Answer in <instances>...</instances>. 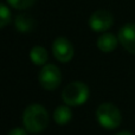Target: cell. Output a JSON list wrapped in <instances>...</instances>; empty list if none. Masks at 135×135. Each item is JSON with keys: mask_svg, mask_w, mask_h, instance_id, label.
I'll use <instances>...</instances> for the list:
<instances>
[{"mask_svg": "<svg viewBox=\"0 0 135 135\" xmlns=\"http://www.w3.org/2000/svg\"><path fill=\"white\" fill-rule=\"evenodd\" d=\"M114 24V17L107 9H97L89 18V27L94 32H105Z\"/></svg>", "mask_w": 135, "mask_h": 135, "instance_id": "5b68a950", "label": "cell"}, {"mask_svg": "<svg viewBox=\"0 0 135 135\" xmlns=\"http://www.w3.org/2000/svg\"><path fill=\"white\" fill-rule=\"evenodd\" d=\"M49 55L45 47L40 46V45H36L31 49L30 51V59L32 61V63L35 65H39V66H44L47 62Z\"/></svg>", "mask_w": 135, "mask_h": 135, "instance_id": "8fae6325", "label": "cell"}, {"mask_svg": "<svg viewBox=\"0 0 135 135\" xmlns=\"http://www.w3.org/2000/svg\"><path fill=\"white\" fill-rule=\"evenodd\" d=\"M23 124L28 133H42L49 124V113L38 103L27 105L23 113Z\"/></svg>", "mask_w": 135, "mask_h": 135, "instance_id": "6da1fadb", "label": "cell"}, {"mask_svg": "<svg viewBox=\"0 0 135 135\" xmlns=\"http://www.w3.org/2000/svg\"><path fill=\"white\" fill-rule=\"evenodd\" d=\"M120 44L129 54L135 55V24H126L119 31L117 35Z\"/></svg>", "mask_w": 135, "mask_h": 135, "instance_id": "52a82bcc", "label": "cell"}, {"mask_svg": "<svg viewBox=\"0 0 135 135\" xmlns=\"http://www.w3.org/2000/svg\"><path fill=\"white\" fill-rule=\"evenodd\" d=\"M11 21V11L6 4L0 5V27L5 28Z\"/></svg>", "mask_w": 135, "mask_h": 135, "instance_id": "4fadbf2b", "label": "cell"}, {"mask_svg": "<svg viewBox=\"0 0 135 135\" xmlns=\"http://www.w3.org/2000/svg\"><path fill=\"white\" fill-rule=\"evenodd\" d=\"M72 119V112L69 105H58L54 112V121L59 126L68 124Z\"/></svg>", "mask_w": 135, "mask_h": 135, "instance_id": "30bf717a", "label": "cell"}, {"mask_svg": "<svg viewBox=\"0 0 135 135\" xmlns=\"http://www.w3.org/2000/svg\"><path fill=\"white\" fill-rule=\"evenodd\" d=\"M90 96L89 86L81 81H75L69 83L62 93V100L64 104L69 107H78L88 101Z\"/></svg>", "mask_w": 135, "mask_h": 135, "instance_id": "3957f363", "label": "cell"}, {"mask_svg": "<svg viewBox=\"0 0 135 135\" xmlns=\"http://www.w3.org/2000/svg\"><path fill=\"white\" fill-rule=\"evenodd\" d=\"M36 26V20L32 16L26 13L18 14L14 19V27L17 31L21 33H27L35 28Z\"/></svg>", "mask_w": 135, "mask_h": 135, "instance_id": "9c48e42d", "label": "cell"}, {"mask_svg": "<svg viewBox=\"0 0 135 135\" xmlns=\"http://www.w3.org/2000/svg\"><path fill=\"white\" fill-rule=\"evenodd\" d=\"M95 115L98 124L108 131L116 129L122 122V115L120 109L115 104L109 102L101 103L96 109Z\"/></svg>", "mask_w": 135, "mask_h": 135, "instance_id": "7a4b0ae2", "label": "cell"}, {"mask_svg": "<svg viewBox=\"0 0 135 135\" xmlns=\"http://www.w3.org/2000/svg\"><path fill=\"white\" fill-rule=\"evenodd\" d=\"M7 135H27V131L24 129V128H19V127H17V128L11 129Z\"/></svg>", "mask_w": 135, "mask_h": 135, "instance_id": "5bb4252c", "label": "cell"}, {"mask_svg": "<svg viewBox=\"0 0 135 135\" xmlns=\"http://www.w3.org/2000/svg\"><path fill=\"white\" fill-rule=\"evenodd\" d=\"M115 135H133V134L128 131H122V132H119V133L115 134Z\"/></svg>", "mask_w": 135, "mask_h": 135, "instance_id": "9a60e30c", "label": "cell"}, {"mask_svg": "<svg viewBox=\"0 0 135 135\" xmlns=\"http://www.w3.org/2000/svg\"><path fill=\"white\" fill-rule=\"evenodd\" d=\"M52 54L61 63H68L74 58L75 49L71 42L65 37H58L52 43Z\"/></svg>", "mask_w": 135, "mask_h": 135, "instance_id": "8992f818", "label": "cell"}, {"mask_svg": "<svg viewBox=\"0 0 135 135\" xmlns=\"http://www.w3.org/2000/svg\"><path fill=\"white\" fill-rule=\"evenodd\" d=\"M38 81L45 90L54 91L61 85L62 72L55 64H45L39 71Z\"/></svg>", "mask_w": 135, "mask_h": 135, "instance_id": "277c9868", "label": "cell"}, {"mask_svg": "<svg viewBox=\"0 0 135 135\" xmlns=\"http://www.w3.org/2000/svg\"><path fill=\"white\" fill-rule=\"evenodd\" d=\"M6 1H7V4L11 7H13V8L24 11V9H27V8H30L31 6H33L37 0H6Z\"/></svg>", "mask_w": 135, "mask_h": 135, "instance_id": "7c38bea8", "label": "cell"}, {"mask_svg": "<svg viewBox=\"0 0 135 135\" xmlns=\"http://www.w3.org/2000/svg\"><path fill=\"white\" fill-rule=\"evenodd\" d=\"M119 38L116 36H114L113 33L104 32L103 35H101L96 40V46L98 47V50L102 52H113L114 50H116L117 45H119Z\"/></svg>", "mask_w": 135, "mask_h": 135, "instance_id": "ba28073f", "label": "cell"}]
</instances>
